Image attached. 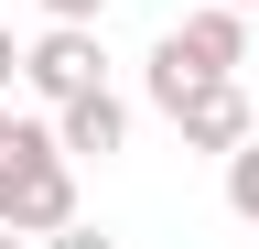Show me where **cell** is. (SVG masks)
Returning <instances> with one entry per match:
<instances>
[{"mask_svg": "<svg viewBox=\"0 0 259 249\" xmlns=\"http://www.w3.org/2000/svg\"><path fill=\"white\" fill-rule=\"evenodd\" d=\"M0 228H22V238L76 228V152L54 141V109L11 119V141H0Z\"/></svg>", "mask_w": 259, "mask_h": 249, "instance_id": "6da1fadb", "label": "cell"}, {"mask_svg": "<svg viewBox=\"0 0 259 249\" xmlns=\"http://www.w3.org/2000/svg\"><path fill=\"white\" fill-rule=\"evenodd\" d=\"M22 87H32L44 109L87 98V87H108V44H97V22H44V33H32V65H22Z\"/></svg>", "mask_w": 259, "mask_h": 249, "instance_id": "7a4b0ae2", "label": "cell"}, {"mask_svg": "<svg viewBox=\"0 0 259 249\" xmlns=\"http://www.w3.org/2000/svg\"><path fill=\"white\" fill-rule=\"evenodd\" d=\"M248 130H259V119H248V87H238V76H205V87L173 109V141H184V152H216V163H227Z\"/></svg>", "mask_w": 259, "mask_h": 249, "instance_id": "3957f363", "label": "cell"}, {"mask_svg": "<svg viewBox=\"0 0 259 249\" xmlns=\"http://www.w3.org/2000/svg\"><path fill=\"white\" fill-rule=\"evenodd\" d=\"M173 33L194 44V65H205V76H238L248 54H259V11H238V0H194Z\"/></svg>", "mask_w": 259, "mask_h": 249, "instance_id": "277c9868", "label": "cell"}, {"mask_svg": "<svg viewBox=\"0 0 259 249\" xmlns=\"http://www.w3.org/2000/svg\"><path fill=\"white\" fill-rule=\"evenodd\" d=\"M54 141L76 152V163H108V152L130 141V98H119V87H87V98H65V109H54Z\"/></svg>", "mask_w": 259, "mask_h": 249, "instance_id": "5b68a950", "label": "cell"}, {"mask_svg": "<svg viewBox=\"0 0 259 249\" xmlns=\"http://www.w3.org/2000/svg\"><path fill=\"white\" fill-rule=\"evenodd\" d=\"M194 87H205V65H194V44H184V33H162V44H151V65H141V98H151L162 119H173V109L194 98Z\"/></svg>", "mask_w": 259, "mask_h": 249, "instance_id": "8992f818", "label": "cell"}, {"mask_svg": "<svg viewBox=\"0 0 259 249\" xmlns=\"http://www.w3.org/2000/svg\"><path fill=\"white\" fill-rule=\"evenodd\" d=\"M227 217H238V228H259V130L227 152Z\"/></svg>", "mask_w": 259, "mask_h": 249, "instance_id": "52a82bcc", "label": "cell"}, {"mask_svg": "<svg viewBox=\"0 0 259 249\" xmlns=\"http://www.w3.org/2000/svg\"><path fill=\"white\" fill-rule=\"evenodd\" d=\"M22 65H32V44H11V22H0V98L22 87Z\"/></svg>", "mask_w": 259, "mask_h": 249, "instance_id": "ba28073f", "label": "cell"}, {"mask_svg": "<svg viewBox=\"0 0 259 249\" xmlns=\"http://www.w3.org/2000/svg\"><path fill=\"white\" fill-rule=\"evenodd\" d=\"M44 249H119V238H108V228H87V217H76V228H54Z\"/></svg>", "mask_w": 259, "mask_h": 249, "instance_id": "9c48e42d", "label": "cell"}, {"mask_svg": "<svg viewBox=\"0 0 259 249\" xmlns=\"http://www.w3.org/2000/svg\"><path fill=\"white\" fill-rule=\"evenodd\" d=\"M44 22H108V0H44Z\"/></svg>", "mask_w": 259, "mask_h": 249, "instance_id": "30bf717a", "label": "cell"}, {"mask_svg": "<svg viewBox=\"0 0 259 249\" xmlns=\"http://www.w3.org/2000/svg\"><path fill=\"white\" fill-rule=\"evenodd\" d=\"M0 141H11V98H0Z\"/></svg>", "mask_w": 259, "mask_h": 249, "instance_id": "8fae6325", "label": "cell"}, {"mask_svg": "<svg viewBox=\"0 0 259 249\" xmlns=\"http://www.w3.org/2000/svg\"><path fill=\"white\" fill-rule=\"evenodd\" d=\"M238 11H259V0H238Z\"/></svg>", "mask_w": 259, "mask_h": 249, "instance_id": "7c38bea8", "label": "cell"}]
</instances>
